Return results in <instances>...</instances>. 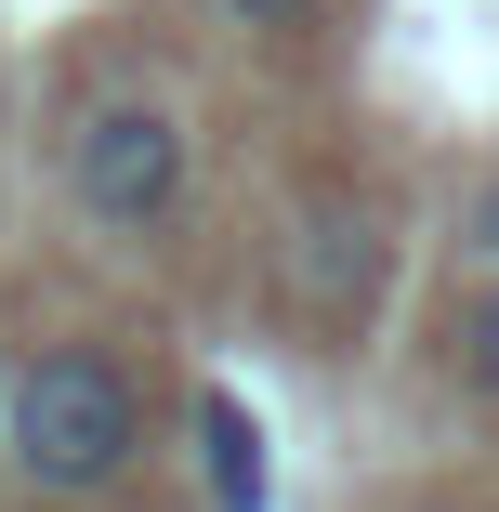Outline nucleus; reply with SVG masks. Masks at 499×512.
I'll list each match as a JSON object with an SVG mask.
<instances>
[{
	"instance_id": "4",
	"label": "nucleus",
	"mask_w": 499,
	"mask_h": 512,
	"mask_svg": "<svg viewBox=\"0 0 499 512\" xmlns=\"http://www.w3.org/2000/svg\"><path fill=\"white\" fill-rule=\"evenodd\" d=\"M303 289L329 302V316H368V289H381V237L355 224V211H303Z\"/></svg>"
},
{
	"instance_id": "7",
	"label": "nucleus",
	"mask_w": 499,
	"mask_h": 512,
	"mask_svg": "<svg viewBox=\"0 0 499 512\" xmlns=\"http://www.w3.org/2000/svg\"><path fill=\"white\" fill-rule=\"evenodd\" d=\"M460 250H473V263H486V276H499V171H486V184H473V211H460Z\"/></svg>"
},
{
	"instance_id": "6",
	"label": "nucleus",
	"mask_w": 499,
	"mask_h": 512,
	"mask_svg": "<svg viewBox=\"0 0 499 512\" xmlns=\"http://www.w3.org/2000/svg\"><path fill=\"white\" fill-rule=\"evenodd\" d=\"M211 14H224V27H250V40H289L316 0H211Z\"/></svg>"
},
{
	"instance_id": "5",
	"label": "nucleus",
	"mask_w": 499,
	"mask_h": 512,
	"mask_svg": "<svg viewBox=\"0 0 499 512\" xmlns=\"http://www.w3.org/2000/svg\"><path fill=\"white\" fill-rule=\"evenodd\" d=\"M460 368H473V394H499V276L460 302Z\"/></svg>"
},
{
	"instance_id": "1",
	"label": "nucleus",
	"mask_w": 499,
	"mask_h": 512,
	"mask_svg": "<svg viewBox=\"0 0 499 512\" xmlns=\"http://www.w3.org/2000/svg\"><path fill=\"white\" fill-rule=\"evenodd\" d=\"M0 460H14L27 499H119L145 473V381L132 355L106 342H40L14 368V394H0Z\"/></svg>"
},
{
	"instance_id": "2",
	"label": "nucleus",
	"mask_w": 499,
	"mask_h": 512,
	"mask_svg": "<svg viewBox=\"0 0 499 512\" xmlns=\"http://www.w3.org/2000/svg\"><path fill=\"white\" fill-rule=\"evenodd\" d=\"M184 119L171 106H145V92H106V106H79L66 119V197L106 237H158L171 211H184Z\"/></svg>"
},
{
	"instance_id": "3",
	"label": "nucleus",
	"mask_w": 499,
	"mask_h": 512,
	"mask_svg": "<svg viewBox=\"0 0 499 512\" xmlns=\"http://www.w3.org/2000/svg\"><path fill=\"white\" fill-rule=\"evenodd\" d=\"M197 473H211V512H263L276 499V460H263V421H250V394H197Z\"/></svg>"
}]
</instances>
